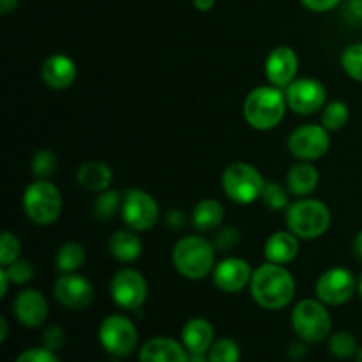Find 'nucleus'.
Wrapping results in <instances>:
<instances>
[{"label":"nucleus","mask_w":362,"mask_h":362,"mask_svg":"<svg viewBox=\"0 0 362 362\" xmlns=\"http://www.w3.org/2000/svg\"><path fill=\"white\" fill-rule=\"evenodd\" d=\"M21 253V244L18 240V237L11 232H2L0 235V265L6 267V265L13 264L20 258Z\"/></svg>","instance_id":"72a5a7b5"},{"label":"nucleus","mask_w":362,"mask_h":362,"mask_svg":"<svg viewBox=\"0 0 362 362\" xmlns=\"http://www.w3.org/2000/svg\"><path fill=\"white\" fill-rule=\"evenodd\" d=\"M265 180L257 166L250 163H232L226 166L221 177L223 191L235 204H253L262 198Z\"/></svg>","instance_id":"0eeeda50"},{"label":"nucleus","mask_w":362,"mask_h":362,"mask_svg":"<svg viewBox=\"0 0 362 362\" xmlns=\"http://www.w3.org/2000/svg\"><path fill=\"white\" fill-rule=\"evenodd\" d=\"M240 233L233 226H225L214 237V247L218 251H230L239 246Z\"/></svg>","instance_id":"c9c22d12"},{"label":"nucleus","mask_w":362,"mask_h":362,"mask_svg":"<svg viewBox=\"0 0 362 362\" xmlns=\"http://www.w3.org/2000/svg\"><path fill=\"white\" fill-rule=\"evenodd\" d=\"M290 357L296 361L304 359L306 357V346L303 343H292V346H290Z\"/></svg>","instance_id":"a19ab883"},{"label":"nucleus","mask_w":362,"mask_h":362,"mask_svg":"<svg viewBox=\"0 0 362 362\" xmlns=\"http://www.w3.org/2000/svg\"><path fill=\"white\" fill-rule=\"evenodd\" d=\"M184 346L189 354H207L214 339V327L205 318H191L180 332Z\"/></svg>","instance_id":"aec40b11"},{"label":"nucleus","mask_w":362,"mask_h":362,"mask_svg":"<svg viewBox=\"0 0 362 362\" xmlns=\"http://www.w3.org/2000/svg\"><path fill=\"white\" fill-rule=\"evenodd\" d=\"M189 352L184 343L166 336L151 338L141 345L138 362H187Z\"/></svg>","instance_id":"a211bd4d"},{"label":"nucleus","mask_w":362,"mask_h":362,"mask_svg":"<svg viewBox=\"0 0 362 362\" xmlns=\"http://www.w3.org/2000/svg\"><path fill=\"white\" fill-rule=\"evenodd\" d=\"M110 293L119 308L126 311H138L147 300L148 286L144 274L134 269H122L112 278Z\"/></svg>","instance_id":"9d476101"},{"label":"nucleus","mask_w":362,"mask_h":362,"mask_svg":"<svg viewBox=\"0 0 362 362\" xmlns=\"http://www.w3.org/2000/svg\"><path fill=\"white\" fill-rule=\"evenodd\" d=\"M13 311L23 327H41L48 317V300L35 288L21 290L14 299Z\"/></svg>","instance_id":"f3484780"},{"label":"nucleus","mask_w":362,"mask_h":362,"mask_svg":"<svg viewBox=\"0 0 362 362\" xmlns=\"http://www.w3.org/2000/svg\"><path fill=\"white\" fill-rule=\"evenodd\" d=\"M300 2L306 9L315 11V13H325V11L334 9L341 0H300Z\"/></svg>","instance_id":"58836bf2"},{"label":"nucleus","mask_w":362,"mask_h":362,"mask_svg":"<svg viewBox=\"0 0 362 362\" xmlns=\"http://www.w3.org/2000/svg\"><path fill=\"white\" fill-rule=\"evenodd\" d=\"M318 180H320L318 170L311 163L303 161L290 168L288 175H286V186H288V191L292 194L308 197V194L317 189Z\"/></svg>","instance_id":"5701e85b"},{"label":"nucleus","mask_w":362,"mask_h":362,"mask_svg":"<svg viewBox=\"0 0 362 362\" xmlns=\"http://www.w3.org/2000/svg\"><path fill=\"white\" fill-rule=\"evenodd\" d=\"M23 211L27 218L39 226L55 223L62 212V194L59 187L48 180L35 179L23 193Z\"/></svg>","instance_id":"423d86ee"},{"label":"nucleus","mask_w":362,"mask_h":362,"mask_svg":"<svg viewBox=\"0 0 362 362\" xmlns=\"http://www.w3.org/2000/svg\"><path fill=\"white\" fill-rule=\"evenodd\" d=\"M76 64L71 57L64 55V53H55V55L48 57L41 66L42 81L48 87L57 88V90L71 87L76 80Z\"/></svg>","instance_id":"6ab92c4d"},{"label":"nucleus","mask_w":362,"mask_h":362,"mask_svg":"<svg viewBox=\"0 0 362 362\" xmlns=\"http://www.w3.org/2000/svg\"><path fill=\"white\" fill-rule=\"evenodd\" d=\"M0 329H2V332H0V341H6V338H7V320L6 318H0Z\"/></svg>","instance_id":"09e8293b"},{"label":"nucleus","mask_w":362,"mask_h":362,"mask_svg":"<svg viewBox=\"0 0 362 362\" xmlns=\"http://www.w3.org/2000/svg\"><path fill=\"white\" fill-rule=\"evenodd\" d=\"M262 202L271 211H283L288 209V194L278 182H267L262 193Z\"/></svg>","instance_id":"473e14b6"},{"label":"nucleus","mask_w":362,"mask_h":362,"mask_svg":"<svg viewBox=\"0 0 362 362\" xmlns=\"http://www.w3.org/2000/svg\"><path fill=\"white\" fill-rule=\"evenodd\" d=\"M286 112V95L279 87H257L246 95L244 117L251 127L258 131L274 129Z\"/></svg>","instance_id":"7ed1b4c3"},{"label":"nucleus","mask_w":362,"mask_h":362,"mask_svg":"<svg viewBox=\"0 0 362 362\" xmlns=\"http://www.w3.org/2000/svg\"><path fill=\"white\" fill-rule=\"evenodd\" d=\"M78 184L83 189L94 191V193H101V191L108 189L110 182L113 179L112 168L103 161H88L78 168L76 173Z\"/></svg>","instance_id":"b1692460"},{"label":"nucleus","mask_w":362,"mask_h":362,"mask_svg":"<svg viewBox=\"0 0 362 362\" xmlns=\"http://www.w3.org/2000/svg\"><path fill=\"white\" fill-rule=\"evenodd\" d=\"M57 303L67 310H85L94 300V286L87 278L78 274H62L53 285Z\"/></svg>","instance_id":"4468645a"},{"label":"nucleus","mask_w":362,"mask_h":362,"mask_svg":"<svg viewBox=\"0 0 362 362\" xmlns=\"http://www.w3.org/2000/svg\"><path fill=\"white\" fill-rule=\"evenodd\" d=\"M0 283H2V288H0V297H6L7 286H9L11 279H9V276H7L6 269H4V267L0 269Z\"/></svg>","instance_id":"a18cd8bd"},{"label":"nucleus","mask_w":362,"mask_h":362,"mask_svg":"<svg viewBox=\"0 0 362 362\" xmlns=\"http://www.w3.org/2000/svg\"><path fill=\"white\" fill-rule=\"evenodd\" d=\"M352 247H354V255H356V257L362 262V230L361 232H357L356 237H354Z\"/></svg>","instance_id":"79ce46f5"},{"label":"nucleus","mask_w":362,"mask_h":362,"mask_svg":"<svg viewBox=\"0 0 362 362\" xmlns=\"http://www.w3.org/2000/svg\"><path fill=\"white\" fill-rule=\"evenodd\" d=\"M99 341L113 357H127L136 350L138 331L133 322L122 315H110L99 325Z\"/></svg>","instance_id":"6e6552de"},{"label":"nucleus","mask_w":362,"mask_h":362,"mask_svg":"<svg viewBox=\"0 0 362 362\" xmlns=\"http://www.w3.org/2000/svg\"><path fill=\"white\" fill-rule=\"evenodd\" d=\"M341 66L352 80L362 81V42H354L341 53Z\"/></svg>","instance_id":"2f4dec72"},{"label":"nucleus","mask_w":362,"mask_h":362,"mask_svg":"<svg viewBox=\"0 0 362 362\" xmlns=\"http://www.w3.org/2000/svg\"><path fill=\"white\" fill-rule=\"evenodd\" d=\"M267 262L285 265L299 255V240L292 232H276L267 239L264 247Z\"/></svg>","instance_id":"412c9836"},{"label":"nucleus","mask_w":362,"mask_h":362,"mask_svg":"<svg viewBox=\"0 0 362 362\" xmlns=\"http://www.w3.org/2000/svg\"><path fill=\"white\" fill-rule=\"evenodd\" d=\"M207 357L209 362H239L240 349L235 339L232 338L216 339L207 352Z\"/></svg>","instance_id":"c756f323"},{"label":"nucleus","mask_w":362,"mask_h":362,"mask_svg":"<svg viewBox=\"0 0 362 362\" xmlns=\"http://www.w3.org/2000/svg\"><path fill=\"white\" fill-rule=\"evenodd\" d=\"M64 345H66V332L60 325H49L48 329H45V332H42V346L53 350V352H59L60 349H64Z\"/></svg>","instance_id":"e433bc0d"},{"label":"nucleus","mask_w":362,"mask_h":362,"mask_svg":"<svg viewBox=\"0 0 362 362\" xmlns=\"http://www.w3.org/2000/svg\"><path fill=\"white\" fill-rule=\"evenodd\" d=\"M120 212H122V219L127 228L134 230V232H147V230L154 228L158 223L159 205L156 198L147 191L133 187L124 193Z\"/></svg>","instance_id":"1a4fd4ad"},{"label":"nucleus","mask_w":362,"mask_h":362,"mask_svg":"<svg viewBox=\"0 0 362 362\" xmlns=\"http://www.w3.org/2000/svg\"><path fill=\"white\" fill-rule=\"evenodd\" d=\"M329 131L318 124H306L293 129L288 136V151L300 161H315L327 154Z\"/></svg>","instance_id":"f8f14e48"},{"label":"nucleus","mask_w":362,"mask_h":362,"mask_svg":"<svg viewBox=\"0 0 362 362\" xmlns=\"http://www.w3.org/2000/svg\"><path fill=\"white\" fill-rule=\"evenodd\" d=\"M193 226L200 232H209V230L218 228L225 219V207L221 202L205 198L200 200L193 207Z\"/></svg>","instance_id":"393cba45"},{"label":"nucleus","mask_w":362,"mask_h":362,"mask_svg":"<svg viewBox=\"0 0 362 362\" xmlns=\"http://www.w3.org/2000/svg\"><path fill=\"white\" fill-rule=\"evenodd\" d=\"M173 265L180 276L187 279H204L214 271L216 247L205 237L186 235L173 247Z\"/></svg>","instance_id":"f03ea898"},{"label":"nucleus","mask_w":362,"mask_h":362,"mask_svg":"<svg viewBox=\"0 0 362 362\" xmlns=\"http://www.w3.org/2000/svg\"><path fill=\"white\" fill-rule=\"evenodd\" d=\"M124 197L117 189H105L99 193L94 202V216L99 221H110L115 218L119 211H122Z\"/></svg>","instance_id":"bb28decb"},{"label":"nucleus","mask_w":362,"mask_h":362,"mask_svg":"<svg viewBox=\"0 0 362 362\" xmlns=\"http://www.w3.org/2000/svg\"><path fill=\"white\" fill-rule=\"evenodd\" d=\"M108 251L119 262L131 264V262L140 258L141 251H144V244H141L140 237L134 233V230H119V232L110 237Z\"/></svg>","instance_id":"4be33fe9"},{"label":"nucleus","mask_w":362,"mask_h":362,"mask_svg":"<svg viewBox=\"0 0 362 362\" xmlns=\"http://www.w3.org/2000/svg\"><path fill=\"white\" fill-rule=\"evenodd\" d=\"M327 304L315 299H303L292 311L293 332L304 343H322L329 339L332 331V318Z\"/></svg>","instance_id":"39448f33"},{"label":"nucleus","mask_w":362,"mask_h":362,"mask_svg":"<svg viewBox=\"0 0 362 362\" xmlns=\"http://www.w3.org/2000/svg\"><path fill=\"white\" fill-rule=\"evenodd\" d=\"M187 362H209V357L205 354H189Z\"/></svg>","instance_id":"de8ad7c7"},{"label":"nucleus","mask_w":362,"mask_h":362,"mask_svg":"<svg viewBox=\"0 0 362 362\" xmlns=\"http://www.w3.org/2000/svg\"><path fill=\"white\" fill-rule=\"evenodd\" d=\"M356 362H362V346L359 349V352H357V356H356Z\"/></svg>","instance_id":"8fccbe9b"},{"label":"nucleus","mask_w":362,"mask_h":362,"mask_svg":"<svg viewBox=\"0 0 362 362\" xmlns=\"http://www.w3.org/2000/svg\"><path fill=\"white\" fill-rule=\"evenodd\" d=\"M331 211L320 200L304 198L286 209V225L300 239H318L331 226Z\"/></svg>","instance_id":"20e7f679"},{"label":"nucleus","mask_w":362,"mask_h":362,"mask_svg":"<svg viewBox=\"0 0 362 362\" xmlns=\"http://www.w3.org/2000/svg\"><path fill=\"white\" fill-rule=\"evenodd\" d=\"M4 269H6L11 283H14V285H25V283H28L34 278V267H32V264L28 260H20L18 258L16 262L6 265Z\"/></svg>","instance_id":"f704fd0d"},{"label":"nucleus","mask_w":362,"mask_h":362,"mask_svg":"<svg viewBox=\"0 0 362 362\" xmlns=\"http://www.w3.org/2000/svg\"><path fill=\"white\" fill-rule=\"evenodd\" d=\"M193 6L198 11H204L205 13V11H211L216 6V0H193Z\"/></svg>","instance_id":"c03bdc74"},{"label":"nucleus","mask_w":362,"mask_h":362,"mask_svg":"<svg viewBox=\"0 0 362 362\" xmlns=\"http://www.w3.org/2000/svg\"><path fill=\"white\" fill-rule=\"evenodd\" d=\"M251 271L250 264L243 258L228 257L219 262L212 271V281L221 292L225 293H237L251 283Z\"/></svg>","instance_id":"2eb2a0df"},{"label":"nucleus","mask_w":362,"mask_h":362,"mask_svg":"<svg viewBox=\"0 0 362 362\" xmlns=\"http://www.w3.org/2000/svg\"><path fill=\"white\" fill-rule=\"evenodd\" d=\"M14 362H60L57 354L53 350H48L46 346H37V349H28L21 352Z\"/></svg>","instance_id":"4c0bfd02"},{"label":"nucleus","mask_w":362,"mask_h":362,"mask_svg":"<svg viewBox=\"0 0 362 362\" xmlns=\"http://www.w3.org/2000/svg\"><path fill=\"white\" fill-rule=\"evenodd\" d=\"M251 296L255 303L264 310L278 311L288 306L296 296V279L283 265H260L251 276Z\"/></svg>","instance_id":"f257e3e1"},{"label":"nucleus","mask_w":362,"mask_h":362,"mask_svg":"<svg viewBox=\"0 0 362 362\" xmlns=\"http://www.w3.org/2000/svg\"><path fill=\"white\" fill-rule=\"evenodd\" d=\"M359 293H361V297H362V274H361V278H359Z\"/></svg>","instance_id":"3c124183"},{"label":"nucleus","mask_w":362,"mask_h":362,"mask_svg":"<svg viewBox=\"0 0 362 362\" xmlns=\"http://www.w3.org/2000/svg\"><path fill=\"white\" fill-rule=\"evenodd\" d=\"M184 219H186L184 218V214L180 211H177V209L170 211L168 216H166V223H168L170 228H173V230L180 228V226L184 225Z\"/></svg>","instance_id":"ea45409f"},{"label":"nucleus","mask_w":362,"mask_h":362,"mask_svg":"<svg viewBox=\"0 0 362 362\" xmlns=\"http://www.w3.org/2000/svg\"><path fill=\"white\" fill-rule=\"evenodd\" d=\"M350 11L354 16L362 20V0H350Z\"/></svg>","instance_id":"49530a36"},{"label":"nucleus","mask_w":362,"mask_h":362,"mask_svg":"<svg viewBox=\"0 0 362 362\" xmlns=\"http://www.w3.org/2000/svg\"><path fill=\"white\" fill-rule=\"evenodd\" d=\"M18 7V0H0V13L9 14Z\"/></svg>","instance_id":"37998d69"},{"label":"nucleus","mask_w":362,"mask_h":362,"mask_svg":"<svg viewBox=\"0 0 362 362\" xmlns=\"http://www.w3.org/2000/svg\"><path fill=\"white\" fill-rule=\"evenodd\" d=\"M286 105L300 115H310V113L318 112L324 108L325 99H327V90L324 85L313 78H300L293 80L286 87Z\"/></svg>","instance_id":"ddd939ff"},{"label":"nucleus","mask_w":362,"mask_h":362,"mask_svg":"<svg viewBox=\"0 0 362 362\" xmlns=\"http://www.w3.org/2000/svg\"><path fill=\"white\" fill-rule=\"evenodd\" d=\"M30 165L32 175L35 179L48 180V177H52L57 170V156L52 151H48V148H42V151L35 152Z\"/></svg>","instance_id":"7c9ffc66"},{"label":"nucleus","mask_w":362,"mask_h":362,"mask_svg":"<svg viewBox=\"0 0 362 362\" xmlns=\"http://www.w3.org/2000/svg\"><path fill=\"white\" fill-rule=\"evenodd\" d=\"M299 69V57L290 46H278L265 60V76L274 87L285 88L296 80Z\"/></svg>","instance_id":"dca6fc26"},{"label":"nucleus","mask_w":362,"mask_h":362,"mask_svg":"<svg viewBox=\"0 0 362 362\" xmlns=\"http://www.w3.org/2000/svg\"><path fill=\"white\" fill-rule=\"evenodd\" d=\"M327 345L329 352L334 357H338V359H350V357H356L357 352H359L357 339L354 338V334L346 331H339L329 336Z\"/></svg>","instance_id":"cd10ccee"},{"label":"nucleus","mask_w":362,"mask_h":362,"mask_svg":"<svg viewBox=\"0 0 362 362\" xmlns=\"http://www.w3.org/2000/svg\"><path fill=\"white\" fill-rule=\"evenodd\" d=\"M85 250L81 244L78 243H66L64 246L59 247L55 257V267L59 269L62 274H71V272L78 271L81 265L85 264Z\"/></svg>","instance_id":"a878e982"},{"label":"nucleus","mask_w":362,"mask_h":362,"mask_svg":"<svg viewBox=\"0 0 362 362\" xmlns=\"http://www.w3.org/2000/svg\"><path fill=\"white\" fill-rule=\"evenodd\" d=\"M350 119L349 106L343 101H332L322 112V126L327 131H338L346 126Z\"/></svg>","instance_id":"c85d7f7f"},{"label":"nucleus","mask_w":362,"mask_h":362,"mask_svg":"<svg viewBox=\"0 0 362 362\" xmlns=\"http://www.w3.org/2000/svg\"><path fill=\"white\" fill-rule=\"evenodd\" d=\"M357 288H359V281L349 269L334 267L325 271L318 278L315 292H317L318 300L327 306H341L352 299Z\"/></svg>","instance_id":"9b49d317"}]
</instances>
